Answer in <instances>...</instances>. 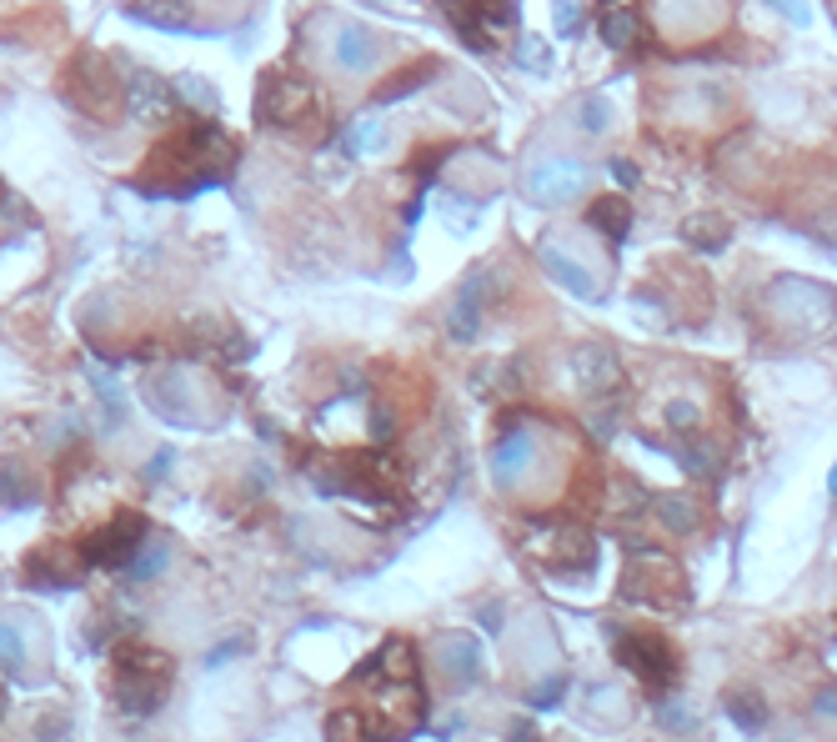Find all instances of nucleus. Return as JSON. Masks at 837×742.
<instances>
[{
    "label": "nucleus",
    "instance_id": "nucleus-16",
    "mask_svg": "<svg viewBox=\"0 0 837 742\" xmlns=\"http://www.w3.org/2000/svg\"><path fill=\"white\" fill-rule=\"evenodd\" d=\"M376 61V31L371 26H341L336 31V66L341 71H366Z\"/></svg>",
    "mask_w": 837,
    "mask_h": 742
},
{
    "label": "nucleus",
    "instance_id": "nucleus-4",
    "mask_svg": "<svg viewBox=\"0 0 837 742\" xmlns=\"http://www.w3.org/2000/svg\"><path fill=\"white\" fill-rule=\"evenodd\" d=\"M316 106H321V91L301 71H266L261 76V96H256V121L261 126L296 131L316 116Z\"/></svg>",
    "mask_w": 837,
    "mask_h": 742
},
{
    "label": "nucleus",
    "instance_id": "nucleus-13",
    "mask_svg": "<svg viewBox=\"0 0 837 742\" xmlns=\"http://www.w3.org/2000/svg\"><path fill=\"white\" fill-rule=\"evenodd\" d=\"M437 667H442L452 682H477V672H482V647H477V637H467V632L437 637Z\"/></svg>",
    "mask_w": 837,
    "mask_h": 742
},
{
    "label": "nucleus",
    "instance_id": "nucleus-34",
    "mask_svg": "<svg viewBox=\"0 0 837 742\" xmlns=\"http://www.w3.org/2000/svg\"><path fill=\"white\" fill-rule=\"evenodd\" d=\"M732 717L742 727H762V702H747V697H732Z\"/></svg>",
    "mask_w": 837,
    "mask_h": 742
},
{
    "label": "nucleus",
    "instance_id": "nucleus-5",
    "mask_svg": "<svg viewBox=\"0 0 837 742\" xmlns=\"http://www.w3.org/2000/svg\"><path fill=\"white\" fill-rule=\"evenodd\" d=\"M146 537H151L146 517L131 512V507H121L106 527H96L91 537H81V562H86V567H106V572H116V567L126 572Z\"/></svg>",
    "mask_w": 837,
    "mask_h": 742
},
{
    "label": "nucleus",
    "instance_id": "nucleus-11",
    "mask_svg": "<svg viewBox=\"0 0 837 742\" xmlns=\"http://www.w3.org/2000/svg\"><path fill=\"white\" fill-rule=\"evenodd\" d=\"M572 366H577V382H582L587 392H597V397H607V392L622 387V361H617V351L602 346V341L577 346V351H572Z\"/></svg>",
    "mask_w": 837,
    "mask_h": 742
},
{
    "label": "nucleus",
    "instance_id": "nucleus-26",
    "mask_svg": "<svg viewBox=\"0 0 837 742\" xmlns=\"http://www.w3.org/2000/svg\"><path fill=\"white\" fill-rule=\"evenodd\" d=\"M171 91H181V101H186V106L216 111V91H211V81H201V76H176V81H171Z\"/></svg>",
    "mask_w": 837,
    "mask_h": 742
},
{
    "label": "nucleus",
    "instance_id": "nucleus-35",
    "mask_svg": "<svg viewBox=\"0 0 837 742\" xmlns=\"http://www.w3.org/2000/svg\"><path fill=\"white\" fill-rule=\"evenodd\" d=\"M246 652V637H231V642H221L211 657H206V667H221V662H231V657H241Z\"/></svg>",
    "mask_w": 837,
    "mask_h": 742
},
{
    "label": "nucleus",
    "instance_id": "nucleus-30",
    "mask_svg": "<svg viewBox=\"0 0 837 742\" xmlns=\"http://www.w3.org/2000/svg\"><path fill=\"white\" fill-rule=\"evenodd\" d=\"M552 11H557V31L572 36L582 26V0H552Z\"/></svg>",
    "mask_w": 837,
    "mask_h": 742
},
{
    "label": "nucleus",
    "instance_id": "nucleus-29",
    "mask_svg": "<svg viewBox=\"0 0 837 742\" xmlns=\"http://www.w3.org/2000/svg\"><path fill=\"white\" fill-rule=\"evenodd\" d=\"M607 121H612L607 96H587V101H582V126H587V131H607Z\"/></svg>",
    "mask_w": 837,
    "mask_h": 742
},
{
    "label": "nucleus",
    "instance_id": "nucleus-24",
    "mask_svg": "<svg viewBox=\"0 0 837 742\" xmlns=\"http://www.w3.org/2000/svg\"><path fill=\"white\" fill-rule=\"evenodd\" d=\"M637 36H642V21H637L632 11H607V16H602V41H607L612 51H632Z\"/></svg>",
    "mask_w": 837,
    "mask_h": 742
},
{
    "label": "nucleus",
    "instance_id": "nucleus-14",
    "mask_svg": "<svg viewBox=\"0 0 837 742\" xmlns=\"http://www.w3.org/2000/svg\"><path fill=\"white\" fill-rule=\"evenodd\" d=\"M76 572H81L76 552H61V547H46V552H31V557H26V577H31L36 587H71Z\"/></svg>",
    "mask_w": 837,
    "mask_h": 742
},
{
    "label": "nucleus",
    "instance_id": "nucleus-12",
    "mask_svg": "<svg viewBox=\"0 0 837 742\" xmlns=\"http://www.w3.org/2000/svg\"><path fill=\"white\" fill-rule=\"evenodd\" d=\"M121 76H126V106H131L136 116H166V111L176 106L171 81H161L156 71H146V66H126Z\"/></svg>",
    "mask_w": 837,
    "mask_h": 742
},
{
    "label": "nucleus",
    "instance_id": "nucleus-15",
    "mask_svg": "<svg viewBox=\"0 0 837 742\" xmlns=\"http://www.w3.org/2000/svg\"><path fill=\"white\" fill-rule=\"evenodd\" d=\"M527 467H532V432H527V427H512V432L497 442V452H492V472H497L502 487H512V477H522Z\"/></svg>",
    "mask_w": 837,
    "mask_h": 742
},
{
    "label": "nucleus",
    "instance_id": "nucleus-40",
    "mask_svg": "<svg viewBox=\"0 0 837 742\" xmlns=\"http://www.w3.org/2000/svg\"><path fill=\"white\" fill-rule=\"evenodd\" d=\"M827 487H832V497H837V467H832V477H827Z\"/></svg>",
    "mask_w": 837,
    "mask_h": 742
},
{
    "label": "nucleus",
    "instance_id": "nucleus-7",
    "mask_svg": "<svg viewBox=\"0 0 837 742\" xmlns=\"http://www.w3.org/2000/svg\"><path fill=\"white\" fill-rule=\"evenodd\" d=\"M522 191L537 201V206H572L582 191H587V166L582 161H572V156H547V161H537L532 171H527V181H522Z\"/></svg>",
    "mask_w": 837,
    "mask_h": 742
},
{
    "label": "nucleus",
    "instance_id": "nucleus-38",
    "mask_svg": "<svg viewBox=\"0 0 837 742\" xmlns=\"http://www.w3.org/2000/svg\"><path fill=\"white\" fill-rule=\"evenodd\" d=\"M817 707H822V717H837V692H822Z\"/></svg>",
    "mask_w": 837,
    "mask_h": 742
},
{
    "label": "nucleus",
    "instance_id": "nucleus-31",
    "mask_svg": "<svg viewBox=\"0 0 837 742\" xmlns=\"http://www.w3.org/2000/svg\"><path fill=\"white\" fill-rule=\"evenodd\" d=\"M667 422H672L677 432H697V407H692V402H672V407H667Z\"/></svg>",
    "mask_w": 837,
    "mask_h": 742
},
{
    "label": "nucleus",
    "instance_id": "nucleus-18",
    "mask_svg": "<svg viewBox=\"0 0 837 742\" xmlns=\"http://www.w3.org/2000/svg\"><path fill=\"white\" fill-rule=\"evenodd\" d=\"M542 266H547V276L557 281V286H567L572 296H582V301H597V281L567 256V251H557V246H547L542 251Z\"/></svg>",
    "mask_w": 837,
    "mask_h": 742
},
{
    "label": "nucleus",
    "instance_id": "nucleus-20",
    "mask_svg": "<svg viewBox=\"0 0 837 742\" xmlns=\"http://www.w3.org/2000/svg\"><path fill=\"white\" fill-rule=\"evenodd\" d=\"M587 221H592V231H602L607 241H622V236L632 231V206H627V196H597V201L587 206Z\"/></svg>",
    "mask_w": 837,
    "mask_h": 742
},
{
    "label": "nucleus",
    "instance_id": "nucleus-17",
    "mask_svg": "<svg viewBox=\"0 0 837 742\" xmlns=\"http://www.w3.org/2000/svg\"><path fill=\"white\" fill-rule=\"evenodd\" d=\"M682 241L697 246V251H707V256H717V251L732 241V221H727V216H712V211H697V216L682 221Z\"/></svg>",
    "mask_w": 837,
    "mask_h": 742
},
{
    "label": "nucleus",
    "instance_id": "nucleus-3",
    "mask_svg": "<svg viewBox=\"0 0 837 742\" xmlns=\"http://www.w3.org/2000/svg\"><path fill=\"white\" fill-rule=\"evenodd\" d=\"M61 91L76 111H86L91 121H111L121 106H126V76L121 66L106 56V51H81L66 76H61Z\"/></svg>",
    "mask_w": 837,
    "mask_h": 742
},
{
    "label": "nucleus",
    "instance_id": "nucleus-2",
    "mask_svg": "<svg viewBox=\"0 0 837 742\" xmlns=\"http://www.w3.org/2000/svg\"><path fill=\"white\" fill-rule=\"evenodd\" d=\"M171 692V657L146 647V642H126L116 647V702L131 717H151Z\"/></svg>",
    "mask_w": 837,
    "mask_h": 742
},
{
    "label": "nucleus",
    "instance_id": "nucleus-32",
    "mask_svg": "<svg viewBox=\"0 0 837 742\" xmlns=\"http://www.w3.org/2000/svg\"><path fill=\"white\" fill-rule=\"evenodd\" d=\"M91 382H96V392H101V402H106V407H111V412L121 417V387H116V382L106 377V371H91Z\"/></svg>",
    "mask_w": 837,
    "mask_h": 742
},
{
    "label": "nucleus",
    "instance_id": "nucleus-22",
    "mask_svg": "<svg viewBox=\"0 0 837 742\" xmlns=\"http://www.w3.org/2000/svg\"><path fill=\"white\" fill-rule=\"evenodd\" d=\"M477 326H482V296H477V286H467L462 301H457L452 316H447V331H452V341H472Z\"/></svg>",
    "mask_w": 837,
    "mask_h": 742
},
{
    "label": "nucleus",
    "instance_id": "nucleus-10",
    "mask_svg": "<svg viewBox=\"0 0 837 742\" xmlns=\"http://www.w3.org/2000/svg\"><path fill=\"white\" fill-rule=\"evenodd\" d=\"M617 657H622L632 672H642L647 687H662V682L672 677V652H667V642H662L657 632H632V637H622V642H617Z\"/></svg>",
    "mask_w": 837,
    "mask_h": 742
},
{
    "label": "nucleus",
    "instance_id": "nucleus-37",
    "mask_svg": "<svg viewBox=\"0 0 837 742\" xmlns=\"http://www.w3.org/2000/svg\"><path fill=\"white\" fill-rule=\"evenodd\" d=\"M166 467H171V452H156V457L146 462V477L156 482V477H166Z\"/></svg>",
    "mask_w": 837,
    "mask_h": 742
},
{
    "label": "nucleus",
    "instance_id": "nucleus-33",
    "mask_svg": "<svg viewBox=\"0 0 837 742\" xmlns=\"http://www.w3.org/2000/svg\"><path fill=\"white\" fill-rule=\"evenodd\" d=\"M522 66H527V71H547V46H542L537 36L522 41Z\"/></svg>",
    "mask_w": 837,
    "mask_h": 742
},
{
    "label": "nucleus",
    "instance_id": "nucleus-36",
    "mask_svg": "<svg viewBox=\"0 0 837 742\" xmlns=\"http://www.w3.org/2000/svg\"><path fill=\"white\" fill-rule=\"evenodd\" d=\"M772 6H782L787 11V21H797V26H807L812 16H807V0H772Z\"/></svg>",
    "mask_w": 837,
    "mask_h": 742
},
{
    "label": "nucleus",
    "instance_id": "nucleus-39",
    "mask_svg": "<svg viewBox=\"0 0 837 742\" xmlns=\"http://www.w3.org/2000/svg\"><path fill=\"white\" fill-rule=\"evenodd\" d=\"M6 712H11V692H6V687H0V717H6Z\"/></svg>",
    "mask_w": 837,
    "mask_h": 742
},
{
    "label": "nucleus",
    "instance_id": "nucleus-25",
    "mask_svg": "<svg viewBox=\"0 0 837 742\" xmlns=\"http://www.w3.org/2000/svg\"><path fill=\"white\" fill-rule=\"evenodd\" d=\"M0 667L11 677H21V667H26V632L11 617H0Z\"/></svg>",
    "mask_w": 837,
    "mask_h": 742
},
{
    "label": "nucleus",
    "instance_id": "nucleus-28",
    "mask_svg": "<svg viewBox=\"0 0 837 742\" xmlns=\"http://www.w3.org/2000/svg\"><path fill=\"white\" fill-rule=\"evenodd\" d=\"M376 141H381V126H376V121H356V126L346 131V141H341V146H346L351 156H361V151H371Z\"/></svg>",
    "mask_w": 837,
    "mask_h": 742
},
{
    "label": "nucleus",
    "instance_id": "nucleus-27",
    "mask_svg": "<svg viewBox=\"0 0 837 742\" xmlns=\"http://www.w3.org/2000/svg\"><path fill=\"white\" fill-rule=\"evenodd\" d=\"M657 512H662V522H667L672 532H692V527H697V512H692V502H682V497H662Z\"/></svg>",
    "mask_w": 837,
    "mask_h": 742
},
{
    "label": "nucleus",
    "instance_id": "nucleus-21",
    "mask_svg": "<svg viewBox=\"0 0 837 742\" xmlns=\"http://www.w3.org/2000/svg\"><path fill=\"white\" fill-rule=\"evenodd\" d=\"M166 567H171V542H166V537H146V542H141V552L131 557L126 577H136V582H151V577H161Z\"/></svg>",
    "mask_w": 837,
    "mask_h": 742
},
{
    "label": "nucleus",
    "instance_id": "nucleus-9",
    "mask_svg": "<svg viewBox=\"0 0 837 742\" xmlns=\"http://www.w3.org/2000/svg\"><path fill=\"white\" fill-rule=\"evenodd\" d=\"M121 6L141 26H156V31H171V36H211V26L196 21L191 0H121Z\"/></svg>",
    "mask_w": 837,
    "mask_h": 742
},
{
    "label": "nucleus",
    "instance_id": "nucleus-23",
    "mask_svg": "<svg viewBox=\"0 0 837 742\" xmlns=\"http://www.w3.org/2000/svg\"><path fill=\"white\" fill-rule=\"evenodd\" d=\"M437 76V61H416L411 71H401V76H391L381 91H376V106H391V101H401L406 91H416V86H427Z\"/></svg>",
    "mask_w": 837,
    "mask_h": 742
},
{
    "label": "nucleus",
    "instance_id": "nucleus-19",
    "mask_svg": "<svg viewBox=\"0 0 837 742\" xmlns=\"http://www.w3.org/2000/svg\"><path fill=\"white\" fill-rule=\"evenodd\" d=\"M31 502H36V477H31V467H26L21 457H6V462H0V507L21 512V507H31Z\"/></svg>",
    "mask_w": 837,
    "mask_h": 742
},
{
    "label": "nucleus",
    "instance_id": "nucleus-1",
    "mask_svg": "<svg viewBox=\"0 0 837 742\" xmlns=\"http://www.w3.org/2000/svg\"><path fill=\"white\" fill-rule=\"evenodd\" d=\"M236 161H241V141H236V136H226V131L211 126V121H191V126L171 131V136L156 146V156H151L146 171H141V176H146L141 191H146V196L191 201L196 191L216 186Z\"/></svg>",
    "mask_w": 837,
    "mask_h": 742
},
{
    "label": "nucleus",
    "instance_id": "nucleus-6",
    "mask_svg": "<svg viewBox=\"0 0 837 742\" xmlns=\"http://www.w3.org/2000/svg\"><path fill=\"white\" fill-rule=\"evenodd\" d=\"M447 11L452 31L467 41V46H492L502 31L517 26L522 16V0H437Z\"/></svg>",
    "mask_w": 837,
    "mask_h": 742
},
{
    "label": "nucleus",
    "instance_id": "nucleus-8",
    "mask_svg": "<svg viewBox=\"0 0 837 742\" xmlns=\"http://www.w3.org/2000/svg\"><path fill=\"white\" fill-rule=\"evenodd\" d=\"M146 402L171 427H191L196 422V392H191L186 371H151L146 377Z\"/></svg>",
    "mask_w": 837,
    "mask_h": 742
}]
</instances>
